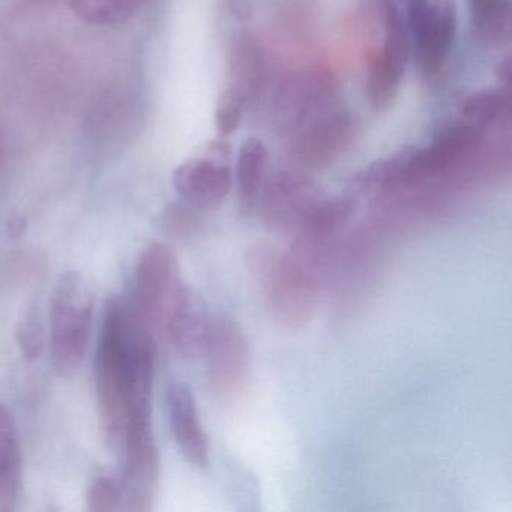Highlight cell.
Wrapping results in <instances>:
<instances>
[{
  "mask_svg": "<svg viewBox=\"0 0 512 512\" xmlns=\"http://www.w3.org/2000/svg\"><path fill=\"white\" fill-rule=\"evenodd\" d=\"M94 376L101 427L107 440L122 445L134 400L152 395V385H140L134 377L133 311L128 299L112 298L107 304Z\"/></svg>",
  "mask_w": 512,
  "mask_h": 512,
  "instance_id": "cell-1",
  "label": "cell"
},
{
  "mask_svg": "<svg viewBox=\"0 0 512 512\" xmlns=\"http://www.w3.org/2000/svg\"><path fill=\"white\" fill-rule=\"evenodd\" d=\"M245 262L272 320L286 331L307 328L319 305L317 275L265 242L253 245Z\"/></svg>",
  "mask_w": 512,
  "mask_h": 512,
  "instance_id": "cell-2",
  "label": "cell"
},
{
  "mask_svg": "<svg viewBox=\"0 0 512 512\" xmlns=\"http://www.w3.org/2000/svg\"><path fill=\"white\" fill-rule=\"evenodd\" d=\"M94 320V293L77 272L61 275L53 287L49 344L53 365L61 373L79 368L85 358Z\"/></svg>",
  "mask_w": 512,
  "mask_h": 512,
  "instance_id": "cell-3",
  "label": "cell"
},
{
  "mask_svg": "<svg viewBox=\"0 0 512 512\" xmlns=\"http://www.w3.org/2000/svg\"><path fill=\"white\" fill-rule=\"evenodd\" d=\"M122 448L125 452L122 502L128 511H149L157 494L160 476L152 400L137 401L131 407L122 437Z\"/></svg>",
  "mask_w": 512,
  "mask_h": 512,
  "instance_id": "cell-4",
  "label": "cell"
},
{
  "mask_svg": "<svg viewBox=\"0 0 512 512\" xmlns=\"http://www.w3.org/2000/svg\"><path fill=\"white\" fill-rule=\"evenodd\" d=\"M203 352L214 397L224 404L241 400L250 385L251 353L239 323L227 316L211 317Z\"/></svg>",
  "mask_w": 512,
  "mask_h": 512,
  "instance_id": "cell-5",
  "label": "cell"
},
{
  "mask_svg": "<svg viewBox=\"0 0 512 512\" xmlns=\"http://www.w3.org/2000/svg\"><path fill=\"white\" fill-rule=\"evenodd\" d=\"M184 286L181 266L172 248L166 244L149 245L137 265L133 302L152 332L163 331Z\"/></svg>",
  "mask_w": 512,
  "mask_h": 512,
  "instance_id": "cell-6",
  "label": "cell"
},
{
  "mask_svg": "<svg viewBox=\"0 0 512 512\" xmlns=\"http://www.w3.org/2000/svg\"><path fill=\"white\" fill-rule=\"evenodd\" d=\"M322 199V188L310 176L283 170L266 178L256 211L271 232L293 236Z\"/></svg>",
  "mask_w": 512,
  "mask_h": 512,
  "instance_id": "cell-7",
  "label": "cell"
},
{
  "mask_svg": "<svg viewBox=\"0 0 512 512\" xmlns=\"http://www.w3.org/2000/svg\"><path fill=\"white\" fill-rule=\"evenodd\" d=\"M335 95L331 73L323 70L293 74L278 85L269 107V124L278 134H295L325 112Z\"/></svg>",
  "mask_w": 512,
  "mask_h": 512,
  "instance_id": "cell-8",
  "label": "cell"
},
{
  "mask_svg": "<svg viewBox=\"0 0 512 512\" xmlns=\"http://www.w3.org/2000/svg\"><path fill=\"white\" fill-rule=\"evenodd\" d=\"M356 136L355 118L347 110L329 107L293 134L290 155L304 169H326L352 148Z\"/></svg>",
  "mask_w": 512,
  "mask_h": 512,
  "instance_id": "cell-9",
  "label": "cell"
},
{
  "mask_svg": "<svg viewBox=\"0 0 512 512\" xmlns=\"http://www.w3.org/2000/svg\"><path fill=\"white\" fill-rule=\"evenodd\" d=\"M230 148L214 140L202 157L191 158L175 170L173 185L184 203L197 211L220 208L232 188Z\"/></svg>",
  "mask_w": 512,
  "mask_h": 512,
  "instance_id": "cell-10",
  "label": "cell"
},
{
  "mask_svg": "<svg viewBox=\"0 0 512 512\" xmlns=\"http://www.w3.org/2000/svg\"><path fill=\"white\" fill-rule=\"evenodd\" d=\"M481 134L479 128L461 121L445 128L427 148L413 149L404 169L400 191L416 190L449 172L475 151L481 142Z\"/></svg>",
  "mask_w": 512,
  "mask_h": 512,
  "instance_id": "cell-11",
  "label": "cell"
},
{
  "mask_svg": "<svg viewBox=\"0 0 512 512\" xmlns=\"http://www.w3.org/2000/svg\"><path fill=\"white\" fill-rule=\"evenodd\" d=\"M353 212L355 200L352 197L322 199L293 233L289 256L317 275L325 265L332 244L349 223Z\"/></svg>",
  "mask_w": 512,
  "mask_h": 512,
  "instance_id": "cell-12",
  "label": "cell"
},
{
  "mask_svg": "<svg viewBox=\"0 0 512 512\" xmlns=\"http://www.w3.org/2000/svg\"><path fill=\"white\" fill-rule=\"evenodd\" d=\"M457 31L454 0H431V8L418 26L410 29L415 38L419 67L428 79L437 76L451 52Z\"/></svg>",
  "mask_w": 512,
  "mask_h": 512,
  "instance_id": "cell-13",
  "label": "cell"
},
{
  "mask_svg": "<svg viewBox=\"0 0 512 512\" xmlns=\"http://www.w3.org/2000/svg\"><path fill=\"white\" fill-rule=\"evenodd\" d=\"M167 412L173 436L184 457L197 467L209 464V440L190 386L173 382L167 389Z\"/></svg>",
  "mask_w": 512,
  "mask_h": 512,
  "instance_id": "cell-14",
  "label": "cell"
},
{
  "mask_svg": "<svg viewBox=\"0 0 512 512\" xmlns=\"http://www.w3.org/2000/svg\"><path fill=\"white\" fill-rule=\"evenodd\" d=\"M209 320L202 299L185 284L167 316L163 332L179 355L193 358L203 352Z\"/></svg>",
  "mask_w": 512,
  "mask_h": 512,
  "instance_id": "cell-15",
  "label": "cell"
},
{
  "mask_svg": "<svg viewBox=\"0 0 512 512\" xmlns=\"http://www.w3.org/2000/svg\"><path fill=\"white\" fill-rule=\"evenodd\" d=\"M23 482V457L16 422L0 404V511H13Z\"/></svg>",
  "mask_w": 512,
  "mask_h": 512,
  "instance_id": "cell-16",
  "label": "cell"
},
{
  "mask_svg": "<svg viewBox=\"0 0 512 512\" xmlns=\"http://www.w3.org/2000/svg\"><path fill=\"white\" fill-rule=\"evenodd\" d=\"M230 86L241 91L247 101L259 95L266 77V58L256 38L239 34L230 47Z\"/></svg>",
  "mask_w": 512,
  "mask_h": 512,
  "instance_id": "cell-17",
  "label": "cell"
},
{
  "mask_svg": "<svg viewBox=\"0 0 512 512\" xmlns=\"http://www.w3.org/2000/svg\"><path fill=\"white\" fill-rule=\"evenodd\" d=\"M268 164V149L260 140L247 139L242 143L236 164V182L242 214L251 215L256 211L265 185Z\"/></svg>",
  "mask_w": 512,
  "mask_h": 512,
  "instance_id": "cell-18",
  "label": "cell"
},
{
  "mask_svg": "<svg viewBox=\"0 0 512 512\" xmlns=\"http://www.w3.org/2000/svg\"><path fill=\"white\" fill-rule=\"evenodd\" d=\"M413 149H401L397 154L365 167L353 176L352 187L364 194L400 193L401 179Z\"/></svg>",
  "mask_w": 512,
  "mask_h": 512,
  "instance_id": "cell-19",
  "label": "cell"
},
{
  "mask_svg": "<svg viewBox=\"0 0 512 512\" xmlns=\"http://www.w3.org/2000/svg\"><path fill=\"white\" fill-rule=\"evenodd\" d=\"M143 0H70V8L80 20L94 26H118L130 22Z\"/></svg>",
  "mask_w": 512,
  "mask_h": 512,
  "instance_id": "cell-20",
  "label": "cell"
},
{
  "mask_svg": "<svg viewBox=\"0 0 512 512\" xmlns=\"http://www.w3.org/2000/svg\"><path fill=\"white\" fill-rule=\"evenodd\" d=\"M509 91L505 89H484L467 98L463 106V121L484 130L496 122L508 109Z\"/></svg>",
  "mask_w": 512,
  "mask_h": 512,
  "instance_id": "cell-21",
  "label": "cell"
},
{
  "mask_svg": "<svg viewBox=\"0 0 512 512\" xmlns=\"http://www.w3.org/2000/svg\"><path fill=\"white\" fill-rule=\"evenodd\" d=\"M403 74L392 70L379 58L374 59L368 71L367 100L374 110H385L394 101Z\"/></svg>",
  "mask_w": 512,
  "mask_h": 512,
  "instance_id": "cell-22",
  "label": "cell"
},
{
  "mask_svg": "<svg viewBox=\"0 0 512 512\" xmlns=\"http://www.w3.org/2000/svg\"><path fill=\"white\" fill-rule=\"evenodd\" d=\"M473 29L482 43L491 47H503L512 38V2L484 14L472 17Z\"/></svg>",
  "mask_w": 512,
  "mask_h": 512,
  "instance_id": "cell-23",
  "label": "cell"
},
{
  "mask_svg": "<svg viewBox=\"0 0 512 512\" xmlns=\"http://www.w3.org/2000/svg\"><path fill=\"white\" fill-rule=\"evenodd\" d=\"M247 103L245 95L233 86L229 85L221 92L215 107V127L221 137L230 136L238 130Z\"/></svg>",
  "mask_w": 512,
  "mask_h": 512,
  "instance_id": "cell-24",
  "label": "cell"
},
{
  "mask_svg": "<svg viewBox=\"0 0 512 512\" xmlns=\"http://www.w3.org/2000/svg\"><path fill=\"white\" fill-rule=\"evenodd\" d=\"M17 343L22 349L25 358H40L46 346V331H44L43 323L40 316L34 310L26 311L22 319L17 323Z\"/></svg>",
  "mask_w": 512,
  "mask_h": 512,
  "instance_id": "cell-25",
  "label": "cell"
},
{
  "mask_svg": "<svg viewBox=\"0 0 512 512\" xmlns=\"http://www.w3.org/2000/svg\"><path fill=\"white\" fill-rule=\"evenodd\" d=\"M88 509L92 512H113L122 508V485L115 478L100 476L88 490Z\"/></svg>",
  "mask_w": 512,
  "mask_h": 512,
  "instance_id": "cell-26",
  "label": "cell"
},
{
  "mask_svg": "<svg viewBox=\"0 0 512 512\" xmlns=\"http://www.w3.org/2000/svg\"><path fill=\"white\" fill-rule=\"evenodd\" d=\"M196 212L197 209L191 208L187 203L170 206L164 214L163 226L175 238H191L200 229V220Z\"/></svg>",
  "mask_w": 512,
  "mask_h": 512,
  "instance_id": "cell-27",
  "label": "cell"
},
{
  "mask_svg": "<svg viewBox=\"0 0 512 512\" xmlns=\"http://www.w3.org/2000/svg\"><path fill=\"white\" fill-rule=\"evenodd\" d=\"M511 0H469L472 17L482 16V14L491 13L502 5L508 4Z\"/></svg>",
  "mask_w": 512,
  "mask_h": 512,
  "instance_id": "cell-28",
  "label": "cell"
},
{
  "mask_svg": "<svg viewBox=\"0 0 512 512\" xmlns=\"http://www.w3.org/2000/svg\"><path fill=\"white\" fill-rule=\"evenodd\" d=\"M511 56H506L496 68V76L499 79V82L502 83L503 89L505 91H509L511 88V77H512V67H511Z\"/></svg>",
  "mask_w": 512,
  "mask_h": 512,
  "instance_id": "cell-29",
  "label": "cell"
},
{
  "mask_svg": "<svg viewBox=\"0 0 512 512\" xmlns=\"http://www.w3.org/2000/svg\"><path fill=\"white\" fill-rule=\"evenodd\" d=\"M230 11L238 19L245 20L251 16L250 0H229Z\"/></svg>",
  "mask_w": 512,
  "mask_h": 512,
  "instance_id": "cell-30",
  "label": "cell"
},
{
  "mask_svg": "<svg viewBox=\"0 0 512 512\" xmlns=\"http://www.w3.org/2000/svg\"><path fill=\"white\" fill-rule=\"evenodd\" d=\"M379 2H382L383 4V2H386V0H379ZM395 2H397V0H395Z\"/></svg>",
  "mask_w": 512,
  "mask_h": 512,
  "instance_id": "cell-31",
  "label": "cell"
}]
</instances>
